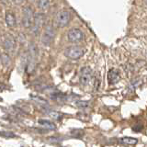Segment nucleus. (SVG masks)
Here are the masks:
<instances>
[{
    "label": "nucleus",
    "mask_w": 147,
    "mask_h": 147,
    "mask_svg": "<svg viewBox=\"0 0 147 147\" xmlns=\"http://www.w3.org/2000/svg\"><path fill=\"white\" fill-rule=\"evenodd\" d=\"M84 54V49L80 46H70V47H67L64 51V55L72 60H77L80 57L83 56Z\"/></svg>",
    "instance_id": "nucleus-1"
},
{
    "label": "nucleus",
    "mask_w": 147,
    "mask_h": 147,
    "mask_svg": "<svg viewBox=\"0 0 147 147\" xmlns=\"http://www.w3.org/2000/svg\"><path fill=\"white\" fill-rule=\"evenodd\" d=\"M34 21V14L33 10L30 7H26L23 9V17H22V24L25 28H30Z\"/></svg>",
    "instance_id": "nucleus-2"
},
{
    "label": "nucleus",
    "mask_w": 147,
    "mask_h": 147,
    "mask_svg": "<svg viewBox=\"0 0 147 147\" xmlns=\"http://www.w3.org/2000/svg\"><path fill=\"white\" fill-rule=\"evenodd\" d=\"M54 37V30L52 25H47L44 30V32L41 36V42L44 46H50L53 42Z\"/></svg>",
    "instance_id": "nucleus-3"
},
{
    "label": "nucleus",
    "mask_w": 147,
    "mask_h": 147,
    "mask_svg": "<svg viewBox=\"0 0 147 147\" xmlns=\"http://www.w3.org/2000/svg\"><path fill=\"white\" fill-rule=\"evenodd\" d=\"M84 39V33L79 29L74 28L68 31V40L71 42H79Z\"/></svg>",
    "instance_id": "nucleus-4"
},
{
    "label": "nucleus",
    "mask_w": 147,
    "mask_h": 147,
    "mask_svg": "<svg viewBox=\"0 0 147 147\" xmlns=\"http://www.w3.org/2000/svg\"><path fill=\"white\" fill-rule=\"evenodd\" d=\"M71 20V14L67 10L60 11L56 16V20L60 27H65Z\"/></svg>",
    "instance_id": "nucleus-5"
},
{
    "label": "nucleus",
    "mask_w": 147,
    "mask_h": 147,
    "mask_svg": "<svg viewBox=\"0 0 147 147\" xmlns=\"http://www.w3.org/2000/svg\"><path fill=\"white\" fill-rule=\"evenodd\" d=\"M93 73L89 67H83L81 69V75H80V83L83 86H86L89 84V82L92 79Z\"/></svg>",
    "instance_id": "nucleus-6"
},
{
    "label": "nucleus",
    "mask_w": 147,
    "mask_h": 147,
    "mask_svg": "<svg viewBox=\"0 0 147 147\" xmlns=\"http://www.w3.org/2000/svg\"><path fill=\"white\" fill-rule=\"evenodd\" d=\"M43 20H44V16L42 14H36L34 15V21H33V24H32V32L35 34H37L39 32L40 29L41 25H42L43 23Z\"/></svg>",
    "instance_id": "nucleus-7"
},
{
    "label": "nucleus",
    "mask_w": 147,
    "mask_h": 147,
    "mask_svg": "<svg viewBox=\"0 0 147 147\" xmlns=\"http://www.w3.org/2000/svg\"><path fill=\"white\" fill-rule=\"evenodd\" d=\"M109 82L110 85H115L119 81V75L116 69H111L108 74Z\"/></svg>",
    "instance_id": "nucleus-8"
},
{
    "label": "nucleus",
    "mask_w": 147,
    "mask_h": 147,
    "mask_svg": "<svg viewBox=\"0 0 147 147\" xmlns=\"http://www.w3.org/2000/svg\"><path fill=\"white\" fill-rule=\"evenodd\" d=\"M30 98L36 102L38 105L41 106V107L43 108H49V103L47 100H45L44 98H42L41 96H30Z\"/></svg>",
    "instance_id": "nucleus-9"
},
{
    "label": "nucleus",
    "mask_w": 147,
    "mask_h": 147,
    "mask_svg": "<svg viewBox=\"0 0 147 147\" xmlns=\"http://www.w3.org/2000/svg\"><path fill=\"white\" fill-rule=\"evenodd\" d=\"M5 48H6V50L9 51V52H11L15 48V40H14L11 36H9L6 40V41H5Z\"/></svg>",
    "instance_id": "nucleus-10"
},
{
    "label": "nucleus",
    "mask_w": 147,
    "mask_h": 147,
    "mask_svg": "<svg viewBox=\"0 0 147 147\" xmlns=\"http://www.w3.org/2000/svg\"><path fill=\"white\" fill-rule=\"evenodd\" d=\"M38 122H39L40 125L44 127L45 129H47V130H55V129H56V127H55L54 124L53 122L49 121H45V119H40Z\"/></svg>",
    "instance_id": "nucleus-11"
},
{
    "label": "nucleus",
    "mask_w": 147,
    "mask_h": 147,
    "mask_svg": "<svg viewBox=\"0 0 147 147\" xmlns=\"http://www.w3.org/2000/svg\"><path fill=\"white\" fill-rule=\"evenodd\" d=\"M6 22L7 24L9 27H14L15 26V23H16V20H15V17L12 13H9L7 12V15H6Z\"/></svg>",
    "instance_id": "nucleus-12"
},
{
    "label": "nucleus",
    "mask_w": 147,
    "mask_h": 147,
    "mask_svg": "<svg viewBox=\"0 0 147 147\" xmlns=\"http://www.w3.org/2000/svg\"><path fill=\"white\" fill-rule=\"evenodd\" d=\"M121 141L124 142V144H130V145H135L138 142V140L136 138H132V137H123Z\"/></svg>",
    "instance_id": "nucleus-13"
},
{
    "label": "nucleus",
    "mask_w": 147,
    "mask_h": 147,
    "mask_svg": "<svg viewBox=\"0 0 147 147\" xmlns=\"http://www.w3.org/2000/svg\"><path fill=\"white\" fill-rule=\"evenodd\" d=\"M38 5H39V7L41 9H47L50 6V2L49 0H39L38 1Z\"/></svg>",
    "instance_id": "nucleus-14"
},
{
    "label": "nucleus",
    "mask_w": 147,
    "mask_h": 147,
    "mask_svg": "<svg viewBox=\"0 0 147 147\" xmlns=\"http://www.w3.org/2000/svg\"><path fill=\"white\" fill-rule=\"evenodd\" d=\"M48 115L52 119H61L63 117V115L61 113H59L57 111H54V110H53V111H49Z\"/></svg>",
    "instance_id": "nucleus-15"
},
{
    "label": "nucleus",
    "mask_w": 147,
    "mask_h": 147,
    "mask_svg": "<svg viewBox=\"0 0 147 147\" xmlns=\"http://www.w3.org/2000/svg\"><path fill=\"white\" fill-rule=\"evenodd\" d=\"M1 61L3 63V64H5L6 66L9 65V63H10V60H9V56L6 53H3L1 54Z\"/></svg>",
    "instance_id": "nucleus-16"
},
{
    "label": "nucleus",
    "mask_w": 147,
    "mask_h": 147,
    "mask_svg": "<svg viewBox=\"0 0 147 147\" xmlns=\"http://www.w3.org/2000/svg\"><path fill=\"white\" fill-rule=\"evenodd\" d=\"M76 106H77L78 108L84 109L88 108L89 103L87 102V101H77V102H76Z\"/></svg>",
    "instance_id": "nucleus-17"
},
{
    "label": "nucleus",
    "mask_w": 147,
    "mask_h": 147,
    "mask_svg": "<svg viewBox=\"0 0 147 147\" xmlns=\"http://www.w3.org/2000/svg\"><path fill=\"white\" fill-rule=\"evenodd\" d=\"M0 136L6 137V138H14L15 137V134L12 132H8V131H0Z\"/></svg>",
    "instance_id": "nucleus-18"
},
{
    "label": "nucleus",
    "mask_w": 147,
    "mask_h": 147,
    "mask_svg": "<svg viewBox=\"0 0 147 147\" xmlns=\"http://www.w3.org/2000/svg\"><path fill=\"white\" fill-rule=\"evenodd\" d=\"M132 130L134 131L139 132V131H141L142 130V125H135L134 127L132 128Z\"/></svg>",
    "instance_id": "nucleus-19"
}]
</instances>
